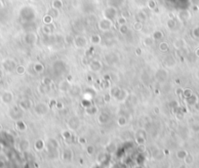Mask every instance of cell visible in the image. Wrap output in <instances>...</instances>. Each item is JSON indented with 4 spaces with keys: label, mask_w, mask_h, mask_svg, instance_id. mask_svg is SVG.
I'll return each instance as SVG.
<instances>
[{
    "label": "cell",
    "mask_w": 199,
    "mask_h": 168,
    "mask_svg": "<svg viewBox=\"0 0 199 168\" xmlns=\"http://www.w3.org/2000/svg\"><path fill=\"white\" fill-rule=\"evenodd\" d=\"M116 15V10L113 8V7H108V9H105V16L108 19H111Z\"/></svg>",
    "instance_id": "1"
},
{
    "label": "cell",
    "mask_w": 199,
    "mask_h": 168,
    "mask_svg": "<svg viewBox=\"0 0 199 168\" xmlns=\"http://www.w3.org/2000/svg\"><path fill=\"white\" fill-rule=\"evenodd\" d=\"M1 100L2 102H4L6 104L10 103L11 101H12V94H11V92H5L3 93V95L1 97Z\"/></svg>",
    "instance_id": "2"
},
{
    "label": "cell",
    "mask_w": 199,
    "mask_h": 168,
    "mask_svg": "<svg viewBox=\"0 0 199 168\" xmlns=\"http://www.w3.org/2000/svg\"><path fill=\"white\" fill-rule=\"evenodd\" d=\"M28 147H29V145H28V142H27V141L24 140V141H22L21 143H20V148H21V150L27 151V149H28Z\"/></svg>",
    "instance_id": "3"
},
{
    "label": "cell",
    "mask_w": 199,
    "mask_h": 168,
    "mask_svg": "<svg viewBox=\"0 0 199 168\" xmlns=\"http://www.w3.org/2000/svg\"><path fill=\"white\" fill-rule=\"evenodd\" d=\"M62 7V3L61 0H54L53 1V8L55 9H60Z\"/></svg>",
    "instance_id": "4"
},
{
    "label": "cell",
    "mask_w": 199,
    "mask_h": 168,
    "mask_svg": "<svg viewBox=\"0 0 199 168\" xmlns=\"http://www.w3.org/2000/svg\"><path fill=\"white\" fill-rule=\"evenodd\" d=\"M17 128L19 129L20 131H25V128H27V126H25V124L23 121H18L17 122Z\"/></svg>",
    "instance_id": "5"
},
{
    "label": "cell",
    "mask_w": 199,
    "mask_h": 168,
    "mask_svg": "<svg viewBox=\"0 0 199 168\" xmlns=\"http://www.w3.org/2000/svg\"><path fill=\"white\" fill-rule=\"evenodd\" d=\"M43 21H44V23H46V24H50V23H51V21H52V17H51L50 15H47V16L44 17Z\"/></svg>",
    "instance_id": "6"
},
{
    "label": "cell",
    "mask_w": 199,
    "mask_h": 168,
    "mask_svg": "<svg viewBox=\"0 0 199 168\" xmlns=\"http://www.w3.org/2000/svg\"><path fill=\"white\" fill-rule=\"evenodd\" d=\"M149 8L154 9L156 7V4H155V2H154L153 0H150V1L149 2Z\"/></svg>",
    "instance_id": "7"
},
{
    "label": "cell",
    "mask_w": 199,
    "mask_h": 168,
    "mask_svg": "<svg viewBox=\"0 0 199 168\" xmlns=\"http://www.w3.org/2000/svg\"><path fill=\"white\" fill-rule=\"evenodd\" d=\"M87 152L89 155H92L94 152V147H92V146H89V147L87 148Z\"/></svg>",
    "instance_id": "8"
},
{
    "label": "cell",
    "mask_w": 199,
    "mask_h": 168,
    "mask_svg": "<svg viewBox=\"0 0 199 168\" xmlns=\"http://www.w3.org/2000/svg\"><path fill=\"white\" fill-rule=\"evenodd\" d=\"M17 72L19 73H24L25 72V68L24 66H19V68L17 69Z\"/></svg>",
    "instance_id": "9"
},
{
    "label": "cell",
    "mask_w": 199,
    "mask_h": 168,
    "mask_svg": "<svg viewBox=\"0 0 199 168\" xmlns=\"http://www.w3.org/2000/svg\"><path fill=\"white\" fill-rule=\"evenodd\" d=\"M118 23H119L120 25H125V23H126V20H125V18L121 17L119 20H118Z\"/></svg>",
    "instance_id": "10"
},
{
    "label": "cell",
    "mask_w": 199,
    "mask_h": 168,
    "mask_svg": "<svg viewBox=\"0 0 199 168\" xmlns=\"http://www.w3.org/2000/svg\"><path fill=\"white\" fill-rule=\"evenodd\" d=\"M125 123H126V121H125V119H124L123 117H121V118L119 119V125H124Z\"/></svg>",
    "instance_id": "11"
},
{
    "label": "cell",
    "mask_w": 199,
    "mask_h": 168,
    "mask_svg": "<svg viewBox=\"0 0 199 168\" xmlns=\"http://www.w3.org/2000/svg\"><path fill=\"white\" fill-rule=\"evenodd\" d=\"M64 135H65L64 137L65 138V139H66V138H69V137H71V134H69V132H68V131H65V132L64 133Z\"/></svg>",
    "instance_id": "12"
},
{
    "label": "cell",
    "mask_w": 199,
    "mask_h": 168,
    "mask_svg": "<svg viewBox=\"0 0 199 168\" xmlns=\"http://www.w3.org/2000/svg\"><path fill=\"white\" fill-rule=\"evenodd\" d=\"M79 143H80V144H85V143H86V140L84 139V138H80V139H79Z\"/></svg>",
    "instance_id": "13"
},
{
    "label": "cell",
    "mask_w": 199,
    "mask_h": 168,
    "mask_svg": "<svg viewBox=\"0 0 199 168\" xmlns=\"http://www.w3.org/2000/svg\"><path fill=\"white\" fill-rule=\"evenodd\" d=\"M120 31H122V32H126V31H127V28H126V27H125V25H124V27H121V28H120Z\"/></svg>",
    "instance_id": "14"
},
{
    "label": "cell",
    "mask_w": 199,
    "mask_h": 168,
    "mask_svg": "<svg viewBox=\"0 0 199 168\" xmlns=\"http://www.w3.org/2000/svg\"><path fill=\"white\" fill-rule=\"evenodd\" d=\"M135 28H142V25H141V24H139V23H137V24L135 25Z\"/></svg>",
    "instance_id": "15"
},
{
    "label": "cell",
    "mask_w": 199,
    "mask_h": 168,
    "mask_svg": "<svg viewBox=\"0 0 199 168\" xmlns=\"http://www.w3.org/2000/svg\"><path fill=\"white\" fill-rule=\"evenodd\" d=\"M2 7H3V3H2V1H1V0H0V9H1Z\"/></svg>",
    "instance_id": "16"
},
{
    "label": "cell",
    "mask_w": 199,
    "mask_h": 168,
    "mask_svg": "<svg viewBox=\"0 0 199 168\" xmlns=\"http://www.w3.org/2000/svg\"><path fill=\"white\" fill-rule=\"evenodd\" d=\"M1 130H2V125L0 124V131H1Z\"/></svg>",
    "instance_id": "17"
}]
</instances>
